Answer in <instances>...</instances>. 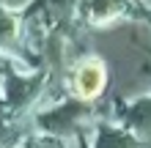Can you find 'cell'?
<instances>
[{
  "mask_svg": "<svg viewBox=\"0 0 151 148\" xmlns=\"http://www.w3.org/2000/svg\"><path fill=\"white\" fill-rule=\"evenodd\" d=\"M104 85H107V69H104V63L99 58L83 60V63L74 69V74H72V91H74V96L83 99V102L96 99L104 91Z\"/></svg>",
  "mask_w": 151,
  "mask_h": 148,
  "instance_id": "1",
  "label": "cell"
}]
</instances>
